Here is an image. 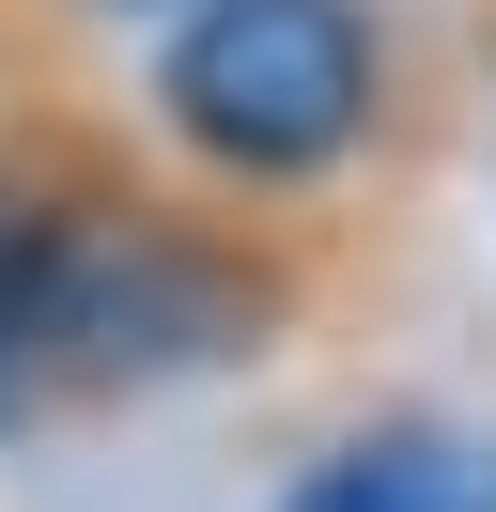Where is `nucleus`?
<instances>
[{
	"label": "nucleus",
	"mask_w": 496,
	"mask_h": 512,
	"mask_svg": "<svg viewBox=\"0 0 496 512\" xmlns=\"http://www.w3.org/2000/svg\"><path fill=\"white\" fill-rule=\"evenodd\" d=\"M279 512H496V435L481 419H434V404L357 419L326 466H295Z\"/></svg>",
	"instance_id": "3"
},
{
	"label": "nucleus",
	"mask_w": 496,
	"mask_h": 512,
	"mask_svg": "<svg viewBox=\"0 0 496 512\" xmlns=\"http://www.w3.org/2000/svg\"><path fill=\"white\" fill-rule=\"evenodd\" d=\"M47 16H78V32H155V16H186V0H47Z\"/></svg>",
	"instance_id": "4"
},
{
	"label": "nucleus",
	"mask_w": 496,
	"mask_h": 512,
	"mask_svg": "<svg viewBox=\"0 0 496 512\" xmlns=\"http://www.w3.org/2000/svg\"><path fill=\"white\" fill-rule=\"evenodd\" d=\"M403 32L388 0H186L155 16L140 125L202 171L217 202H310L388 140Z\"/></svg>",
	"instance_id": "2"
},
{
	"label": "nucleus",
	"mask_w": 496,
	"mask_h": 512,
	"mask_svg": "<svg viewBox=\"0 0 496 512\" xmlns=\"http://www.w3.org/2000/svg\"><path fill=\"white\" fill-rule=\"evenodd\" d=\"M0 435H31V404H16V342H0Z\"/></svg>",
	"instance_id": "5"
},
{
	"label": "nucleus",
	"mask_w": 496,
	"mask_h": 512,
	"mask_svg": "<svg viewBox=\"0 0 496 512\" xmlns=\"http://www.w3.org/2000/svg\"><path fill=\"white\" fill-rule=\"evenodd\" d=\"M295 326V249L248 202H186L78 140H0V342L16 404H155V388L248 373Z\"/></svg>",
	"instance_id": "1"
}]
</instances>
